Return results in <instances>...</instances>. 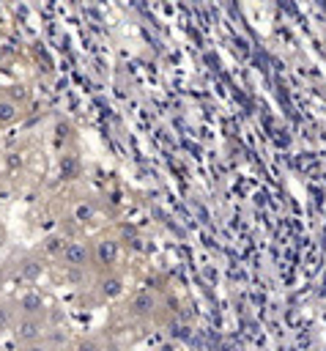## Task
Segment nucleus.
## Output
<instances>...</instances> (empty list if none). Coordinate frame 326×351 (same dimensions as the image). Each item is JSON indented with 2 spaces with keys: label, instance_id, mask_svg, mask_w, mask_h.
Instances as JSON below:
<instances>
[{
  "label": "nucleus",
  "instance_id": "nucleus-1",
  "mask_svg": "<svg viewBox=\"0 0 326 351\" xmlns=\"http://www.w3.org/2000/svg\"><path fill=\"white\" fill-rule=\"evenodd\" d=\"M164 293H167V291L151 288V285L131 291L126 299L115 302L112 315H110V324H104V329L112 332L115 337H121V335L129 332V329H142V326L156 324Z\"/></svg>",
  "mask_w": 326,
  "mask_h": 351
},
{
  "label": "nucleus",
  "instance_id": "nucleus-2",
  "mask_svg": "<svg viewBox=\"0 0 326 351\" xmlns=\"http://www.w3.org/2000/svg\"><path fill=\"white\" fill-rule=\"evenodd\" d=\"M126 291H129V280H126L123 266L112 271H96L85 285L74 291V304L79 310H99L104 304L121 302Z\"/></svg>",
  "mask_w": 326,
  "mask_h": 351
},
{
  "label": "nucleus",
  "instance_id": "nucleus-3",
  "mask_svg": "<svg viewBox=\"0 0 326 351\" xmlns=\"http://www.w3.org/2000/svg\"><path fill=\"white\" fill-rule=\"evenodd\" d=\"M49 271H52L58 280H63V282H68V285H74V288L85 285V282L93 277L90 236H77V239H71V241L58 252V258L49 263Z\"/></svg>",
  "mask_w": 326,
  "mask_h": 351
},
{
  "label": "nucleus",
  "instance_id": "nucleus-4",
  "mask_svg": "<svg viewBox=\"0 0 326 351\" xmlns=\"http://www.w3.org/2000/svg\"><path fill=\"white\" fill-rule=\"evenodd\" d=\"M49 271V261L38 252V247L30 250H14L3 266H0V285H33Z\"/></svg>",
  "mask_w": 326,
  "mask_h": 351
},
{
  "label": "nucleus",
  "instance_id": "nucleus-5",
  "mask_svg": "<svg viewBox=\"0 0 326 351\" xmlns=\"http://www.w3.org/2000/svg\"><path fill=\"white\" fill-rule=\"evenodd\" d=\"M90 252H93V274H96V271L121 269L123 244H121L118 233H112V230H99L96 236H90Z\"/></svg>",
  "mask_w": 326,
  "mask_h": 351
},
{
  "label": "nucleus",
  "instance_id": "nucleus-6",
  "mask_svg": "<svg viewBox=\"0 0 326 351\" xmlns=\"http://www.w3.org/2000/svg\"><path fill=\"white\" fill-rule=\"evenodd\" d=\"M104 203L96 197V195H79L68 203V211H66V219L68 225H74L77 230H88V228H96L104 222Z\"/></svg>",
  "mask_w": 326,
  "mask_h": 351
},
{
  "label": "nucleus",
  "instance_id": "nucleus-7",
  "mask_svg": "<svg viewBox=\"0 0 326 351\" xmlns=\"http://www.w3.org/2000/svg\"><path fill=\"white\" fill-rule=\"evenodd\" d=\"M63 351H123L121 337H115L112 332H107L104 326L88 335H74Z\"/></svg>",
  "mask_w": 326,
  "mask_h": 351
},
{
  "label": "nucleus",
  "instance_id": "nucleus-8",
  "mask_svg": "<svg viewBox=\"0 0 326 351\" xmlns=\"http://www.w3.org/2000/svg\"><path fill=\"white\" fill-rule=\"evenodd\" d=\"M16 85L0 88V132L14 126L27 107V90H14Z\"/></svg>",
  "mask_w": 326,
  "mask_h": 351
},
{
  "label": "nucleus",
  "instance_id": "nucleus-9",
  "mask_svg": "<svg viewBox=\"0 0 326 351\" xmlns=\"http://www.w3.org/2000/svg\"><path fill=\"white\" fill-rule=\"evenodd\" d=\"M19 315H27V318H47L52 315V307L47 302V296L36 288H25L19 296Z\"/></svg>",
  "mask_w": 326,
  "mask_h": 351
},
{
  "label": "nucleus",
  "instance_id": "nucleus-10",
  "mask_svg": "<svg viewBox=\"0 0 326 351\" xmlns=\"http://www.w3.org/2000/svg\"><path fill=\"white\" fill-rule=\"evenodd\" d=\"M19 321V299L16 296H0V335L14 332Z\"/></svg>",
  "mask_w": 326,
  "mask_h": 351
},
{
  "label": "nucleus",
  "instance_id": "nucleus-11",
  "mask_svg": "<svg viewBox=\"0 0 326 351\" xmlns=\"http://www.w3.org/2000/svg\"><path fill=\"white\" fill-rule=\"evenodd\" d=\"M71 337H60L58 335V326L44 337V340H36V343H25V346H16L14 351H63L66 348V343H68Z\"/></svg>",
  "mask_w": 326,
  "mask_h": 351
},
{
  "label": "nucleus",
  "instance_id": "nucleus-12",
  "mask_svg": "<svg viewBox=\"0 0 326 351\" xmlns=\"http://www.w3.org/2000/svg\"><path fill=\"white\" fill-rule=\"evenodd\" d=\"M82 176V159L74 148L60 151V178L63 181H77Z\"/></svg>",
  "mask_w": 326,
  "mask_h": 351
},
{
  "label": "nucleus",
  "instance_id": "nucleus-13",
  "mask_svg": "<svg viewBox=\"0 0 326 351\" xmlns=\"http://www.w3.org/2000/svg\"><path fill=\"white\" fill-rule=\"evenodd\" d=\"M5 241V228H3V222H0V244Z\"/></svg>",
  "mask_w": 326,
  "mask_h": 351
}]
</instances>
